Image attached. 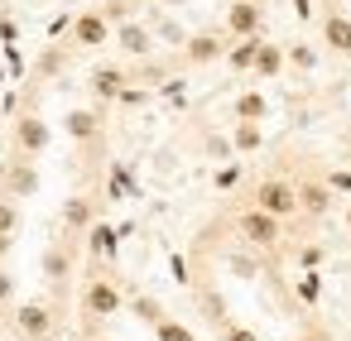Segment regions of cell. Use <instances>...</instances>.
<instances>
[{
  "label": "cell",
  "mask_w": 351,
  "mask_h": 341,
  "mask_svg": "<svg viewBox=\"0 0 351 341\" xmlns=\"http://www.w3.org/2000/svg\"><path fill=\"white\" fill-rule=\"evenodd\" d=\"M236 231H241V240H245L250 250H265V255H274V250L284 245V221L269 216V212H260V207H245V212L236 216Z\"/></svg>",
  "instance_id": "obj_1"
},
{
  "label": "cell",
  "mask_w": 351,
  "mask_h": 341,
  "mask_svg": "<svg viewBox=\"0 0 351 341\" xmlns=\"http://www.w3.org/2000/svg\"><path fill=\"white\" fill-rule=\"evenodd\" d=\"M255 207L260 212H269V216H279V221H289V216H298V183H289V178H260L255 183Z\"/></svg>",
  "instance_id": "obj_2"
},
{
  "label": "cell",
  "mask_w": 351,
  "mask_h": 341,
  "mask_svg": "<svg viewBox=\"0 0 351 341\" xmlns=\"http://www.w3.org/2000/svg\"><path fill=\"white\" fill-rule=\"evenodd\" d=\"M125 307V293H121V283L111 279V274H92L87 283H82V312L87 317H116Z\"/></svg>",
  "instance_id": "obj_3"
},
{
  "label": "cell",
  "mask_w": 351,
  "mask_h": 341,
  "mask_svg": "<svg viewBox=\"0 0 351 341\" xmlns=\"http://www.w3.org/2000/svg\"><path fill=\"white\" fill-rule=\"evenodd\" d=\"M68 44H73L77 53H92V49H106V44H111V20H106L101 10H82V15H73V29H68Z\"/></svg>",
  "instance_id": "obj_4"
},
{
  "label": "cell",
  "mask_w": 351,
  "mask_h": 341,
  "mask_svg": "<svg viewBox=\"0 0 351 341\" xmlns=\"http://www.w3.org/2000/svg\"><path fill=\"white\" fill-rule=\"evenodd\" d=\"M49 140H53V130H49V121H44L39 111H25V116L15 121V154H20V159H39V154L49 149Z\"/></svg>",
  "instance_id": "obj_5"
},
{
  "label": "cell",
  "mask_w": 351,
  "mask_h": 341,
  "mask_svg": "<svg viewBox=\"0 0 351 341\" xmlns=\"http://www.w3.org/2000/svg\"><path fill=\"white\" fill-rule=\"evenodd\" d=\"M265 25V5L260 0H231L226 5V39H255Z\"/></svg>",
  "instance_id": "obj_6"
},
{
  "label": "cell",
  "mask_w": 351,
  "mask_h": 341,
  "mask_svg": "<svg viewBox=\"0 0 351 341\" xmlns=\"http://www.w3.org/2000/svg\"><path fill=\"white\" fill-rule=\"evenodd\" d=\"M15 331L25 341H49L53 336V312L44 303H25V307H15Z\"/></svg>",
  "instance_id": "obj_7"
},
{
  "label": "cell",
  "mask_w": 351,
  "mask_h": 341,
  "mask_svg": "<svg viewBox=\"0 0 351 341\" xmlns=\"http://www.w3.org/2000/svg\"><path fill=\"white\" fill-rule=\"evenodd\" d=\"M327 212H332V188H327V178H303V183H298V216L317 221V216H327Z\"/></svg>",
  "instance_id": "obj_8"
},
{
  "label": "cell",
  "mask_w": 351,
  "mask_h": 341,
  "mask_svg": "<svg viewBox=\"0 0 351 341\" xmlns=\"http://www.w3.org/2000/svg\"><path fill=\"white\" fill-rule=\"evenodd\" d=\"M217 58H226V39H221V34H193V39L183 44V63H188V68H207V63H217Z\"/></svg>",
  "instance_id": "obj_9"
},
{
  "label": "cell",
  "mask_w": 351,
  "mask_h": 341,
  "mask_svg": "<svg viewBox=\"0 0 351 341\" xmlns=\"http://www.w3.org/2000/svg\"><path fill=\"white\" fill-rule=\"evenodd\" d=\"M5 188H10L5 197H15V202H20V197H34V192H39V168L15 154V159L5 164Z\"/></svg>",
  "instance_id": "obj_10"
},
{
  "label": "cell",
  "mask_w": 351,
  "mask_h": 341,
  "mask_svg": "<svg viewBox=\"0 0 351 341\" xmlns=\"http://www.w3.org/2000/svg\"><path fill=\"white\" fill-rule=\"evenodd\" d=\"M97 226V202L92 197H68L63 202V231L68 236H87Z\"/></svg>",
  "instance_id": "obj_11"
},
{
  "label": "cell",
  "mask_w": 351,
  "mask_h": 341,
  "mask_svg": "<svg viewBox=\"0 0 351 341\" xmlns=\"http://www.w3.org/2000/svg\"><path fill=\"white\" fill-rule=\"evenodd\" d=\"M322 44H327L332 53L351 58V15H341V10H327V15H322Z\"/></svg>",
  "instance_id": "obj_12"
},
{
  "label": "cell",
  "mask_w": 351,
  "mask_h": 341,
  "mask_svg": "<svg viewBox=\"0 0 351 341\" xmlns=\"http://www.w3.org/2000/svg\"><path fill=\"white\" fill-rule=\"evenodd\" d=\"M63 130H68L73 144H92L101 135V111H68L63 116Z\"/></svg>",
  "instance_id": "obj_13"
},
{
  "label": "cell",
  "mask_w": 351,
  "mask_h": 341,
  "mask_svg": "<svg viewBox=\"0 0 351 341\" xmlns=\"http://www.w3.org/2000/svg\"><path fill=\"white\" fill-rule=\"evenodd\" d=\"M284 68H289V49L265 39V44H260V53H255V77H260V82H274Z\"/></svg>",
  "instance_id": "obj_14"
},
{
  "label": "cell",
  "mask_w": 351,
  "mask_h": 341,
  "mask_svg": "<svg viewBox=\"0 0 351 341\" xmlns=\"http://www.w3.org/2000/svg\"><path fill=\"white\" fill-rule=\"evenodd\" d=\"M116 44L130 53V58H145L149 49H154V34L145 29V25H135V20H125L121 29H116Z\"/></svg>",
  "instance_id": "obj_15"
},
{
  "label": "cell",
  "mask_w": 351,
  "mask_h": 341,
  "mask_svg": "<svg viewBox=\"0 0 351 341\" xmlns=\"http://www.w3.org/2000/svg\"><path fill=\"white\" fill-rule=\"evenodd\" d=\"M231 111H236V121H250V125H260V121L269 116V97H265L260 87H250V92H241V97H236V106H231Z\"/></svg>",
  "instance_id": "obj_16"
},
{
  "label": "cell",
  "mask_w": 351,
  "mask_h": 341,
  "mask_svg": "<svg viewBox=\"0 0 351 341\" xmlns=\"http://www.w3.org/2000/svg\"><path fill=\"white\" fill-rule=\"evenodd\" d=\"M68 269H73V236L58 240V245H49V255H44V274H49V283H63Z\"/></svg>",
  "instance_id": "obj_17"
},
{
  "label": "cell",
  "mask_w": 351,
  "mask_h": 341,
  "mask_svg": "<svg viewBox=\"0 0 351 341\" xmlns=\"http://www.w3.org/2000/svg\"><path fill=\"white\" fill-rule=\"evenodd\" d=\"M260 34L255 39H236V49H226V68L231 73H255V53H260Z\"/></svg>",
  "instance_id": "obj_18"
},
{
  "label": "cell",
  "mask_w": 351,
  "mask_h": 341,
  "mask_svg": "<svg viewBox=\"0 0 351 341\" xmlns=\"http://www.w3.org/2000/svg\"><path fill=\"white\" fill-rule=\"evenodd\" d=\"M92 92H97L101 101L125 97V73H121V68H97V73H92Z\"/></svg>",
  "instance_id": "obj_19"
},
{
  "label": "cell",
  "mask_w": 351,
  "mask_h": 341,
  "mask_svg": "<svg viewBox=\"0 0 351 341\" xmlns=\"http://www.w3.org/2000/svg\"><path fill=\"white\" fill-rule=\"evenodd\" d=\"M260 144H265V130L250 125V121H236V130H231V149H236V154H255Z\"/></svg>",
  "instance_id": "obj_20"
},
{
  "label": "cell",
  "mask_w": 351,
  "mask_h": 341,
  "mask_svg": "<svg viewBox=\"0 0 351 341\" xmlns=\"http://www.w3.org/2000/svg\"><path fill=\"white\" fill-rule=\"evenodd\" d=\"M87 240H92V255L116 260V245H121V240H116V231H111V226H101V221H97V226L87 231Z\"/></svg>",
  "instance_id": "obj_21"
},
{
  "label": "cell",
  "mask_w": 351,
  "mask_h": 341,
  "mask_svg": "<svg viewBox=\"0 0 351 341\" xmlns=\"http://www.w3.org/2000/svg\"><path fill=\"white\" fill-rule=\"evenodd\" d=\"M130 307H135V317H140V322H149V327H159V322L169 317V312L159 307V298H149V293H135V298H130Z\"/></svg>",
  "instance_id": "obj_22"
},
{
  "label": "cell",
  "mask_w": 351,
  "mask_h": 341,
  "mask_svg": "<svg viewBox=\"0 0 351 341\" xmlns=\"http://www.w3.org/2000/svg\"><path fill=\"white\" fill-rule=\"evenodd\" d=\"M154 336H159V341H197V336H193V327H188V322H178V317H164V322L154 327Z\"/></svg>",
  "instance_id": "obj_23"
},
{
  "label": "cell",
  "mask_w": 351,
  "mask_h": 341,
  "mask_svg": "<svg viewBox=\"0 0 351 341\" xmlns=\"http://www.w3.org/2000/svg\"><path fill=\"white\" fill-rule=\"evenodd\" d=\"M15 231H20V202L0 197V236H15Z\"/></svg>",
  "instance_id": "obj_24"
},
{
  "label": "cell",
  "mask_w": 351,
  "mask_h": 341,
  "mask_svg": "<svg viewBox=\"0 0 351 341\" xmlns=\"http://www.w3.org/2000/svg\"><path fill=\"white\" fill-rule=\"evenodd\" d=\"M284 49H289V63L298 73H313L317 68V49H308V44H284Z\"/></svg>",
  "instance_id": "obj_25"
},
{
  "label": "cell",
  "mask_w": 351,
  "mask_h": 341,
  "mask_svg": "<svg viewBox=\"0 0 351 341\" xmlns=\"http://www.w3.org/2000/svg\"><path fill=\"white\" fill-rule=\"evenodd\" d=\"M298 298H303V303H317V298H322V274H303V279H298Z\"/></svg>",
  "instance_id": "obj_26"
},
{
  "label": "cell",
  "mask_w": 351,
  "mask_h": 341,
  "mask_svg": "<svg viewBox=\"0 0 351 341\" xmlns=\"http://www.w3.org/2000/svg\"><path fill=\"white\" fill-rule=\"evenodd\" d=\"M130 5H135V0H106L101 15H106L111 25H125V20H130Z\"/></svg>",
  "instance_id": "obj_27"
},
{
  "label": "cell",
  "mask_w": 351,
  "mask_h": 341,
  "mask_svg": "<svg viewBox=\"0 0 351 341\" xmlns=\"http://www.w3.org/2000/svg\"><path fill=\"white\" fill-rule=\"evenodd\" d=\"M221 341H260V336H255V327H245V322H226V327H221Z\"/></svg>",
  "instance_id": "obj_28"
},
{
  "label": "cell",
  "mask_w": 351,
  "mask_h": 341,
  "mask_svg": "<svg viewBox=\"0 0 351 341\" xmlns=\"http://www.w3.org/2000/svg\"><path fill=\"white\" fill-rule=\"evenodd\" d=\"M236 178H241V164H226V168H217V188L226 192V188H236Z\"/></svg>",
  "instance_id": "obj_29"
},
{
  "label": "cell",
  "mask_w": 351,
  "mask_h": 341,
  "mask_svg": "<svg viewBox=\"0 0 351 341\" xmlns=\"http://www.w3.org/2000/svg\"><path fill=\"white\" fill-rule=\"evenodd\" d=\"M10 298H15V274L0 264V303H10Z\"/></svg>",
  "instance_id": "obj_30"
},
{
  "label": "cell",
  "mask_w": 351,
  "mask_h": 341,
  "mask_svg": "<svg viewBox=\"0 0 351 341\" xmlns=\"http://www.w3.org/2000/svg\"><path fill=\"white\" fill-rule=\"evenodd\" d=\"M327 188H332V192H351V173H346V168L327 173Z\"/></svg>",
  "instance_id": "obj_31"
},
{
  "label": "cell",
  "mask_w": 351,
  "mask_h": 341,
  "mask_svg": "<svg viewBox=\"0 0 351 341\" xmlns=\"http://www.w3.org/2000/svg\"><path fill=\"white\" fill-rule=\"evenodd\" d=\"M58 63H63V58H58V49H53V53H44V63H39V73H58Z\"/></svg>",
  "instance_id": "obj_32"
},
{
  "label": "cell",
  "mask_w": 351,
  "mask_h": 341,
  "mask_svg": "<svg viewBox=\"0 0 351 341\" xmlns=\"http://www.w3.org/2000/svg\"><path fill=\"white\" fill-rule=\"evenodd\" d=\"M169 264H173V279H178V283H188V264H183V260H178V255H173V260H169Z\"/></svg>",
  "instance_id": "obj_33"
},
{
  "label": "cell",
  "mask_w": 351,
  "mask_h": 341,
  "mask_svg": "<svg viewBox=\"0 0 351 341\" xmlns=\"http://www.w3.org/2000/svg\"><path fill=\"white\" fill-rule=\"evenodd\" d=\"M293 15H298V20H308V15H313V0H293Z\"/></svg>",
  "instance_id": "obj_34"
},
{
  "label": "cell",
  "mask_w": 351,
  "mask_h": 341,
  "mask_svg": "<svg viewBox=\"0 0 351 341\" xmlns=\"http://www.w3.org/2000/svg\"><path fill=\"white\" fill-rule=\"evenodd\" d=\"M293 341H327V331H298Z\"/></svg>",
  "instance_id": "obj_35"
},
{
  "label": "cell",
  "mask_w": 351,
  "mask_h": 341,
  "mask_svg": "<svg viewBox=\"0 0 351 341\" xmlns=\"http://www.w3.org/2000/svg\"><path fill=\"white\" fill-rule=\"evenodd\" d=\"M10 245H15V236H0V264H5V255H10Z\"/></svg>",
  "instance_id": "obj_36"
},
{
  "label": "cell",
  "mask_w": 351,
  "mask_h": 341,
  "mask_svg": "<svg viewBox=\"0 0 351 341\" xmlns=\"http://www.w3.org/2000/svg\"><path fill=\"white\" fill-rule=\"evenodd\" d=\"M341 221H346V231H351V202H346V212H341Z\"/></svg>",
  "instance_id": "obj_37"
},
{
  "label": "cell",
  "mask_w": 351,
  "mask_h": 341,
  "mask_svg": "<svg viewBox=\"0 0 351 341\" xmlns=\"http://www.w3.org/2000/svg\"><path fill=\"white\" fill-rule=\"evenodd\" d=\"M68 5H73V0H68Z\"/></svg>",
  "instance_id": "obj_38"
}]
</instances>
